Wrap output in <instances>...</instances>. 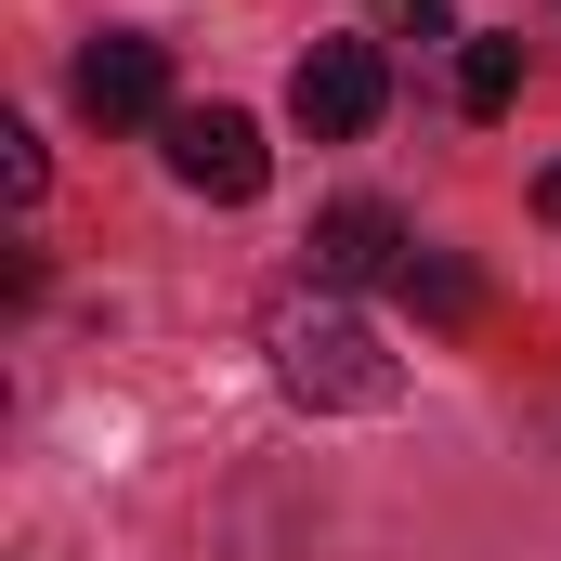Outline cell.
I'll use <instances>...</instances> for the list:
<instances>
[{"instance_id": "6da1fadb", "label": "cell", "mask_w": 561, "mask_h": 561, "mask_svg": "<svg viewBox=\"0 0 561 561\" xmlns=\"http://www.w3.org/2000/svg\"><path fill=\"white\" fill-rule=\"evenodd\" d=\"M262 353H275V392L313 419H379L405 392V366L379 353V327L340 300V287H275L262 300Z\"/></svg>"}, {"instance_id": "7a4b0ae2", "label": "cell", "mask_w": 561, "mask_h": 561, "mask_svg": "<svg viewBox=\"0 0 561 561\" xmlns=\"http://www.w3.org/2000/svg\"><path fill=\"white\" fill-rule=\"evenodd\" d=\"M157 131H170V183H183V196H209V209H249V196H262V170H275V144H262L249 105H170Z\"/></svg>"}, {"instance_id": "3957f363", "label": "cell", "mask_w": 561, "mask_h": 561, "mask_svg": "<svg viewBox=\"0 0 561 561\" xmlns=\"http://www.w3.org/2000/svg\"><path fill=\"white\" fill-rule=\"evenodd\" d=\"M379 105H392V66H379V39H313V53H300V79H287V118H300L313 144L379 131Z\"/></svg>"}, {"instance_id": "277c9868", "label": "cell", "mask_w": 561, "mask_h": 561, "mask_svg": "<svg viewBox=\"0 0 561 561\" xmlns=\"http://www.w3.org/2000/svg\"><path fill=\"white\" fill-rule=\"evenodd\" d=\"M79 118H105V131L170 118V53H157V39H131V26H105V39L79 53Z\"/></svg>"}, {"instance_id": "5b68a950", "label": "cell", "mask_w": 561, "mask_h": 561, "mask_svg": "<svg viewBox=\"0 0 561 561\" xmlns=\"http://www.w3.org/2000/svg\"><path fill=\"white\" fill-rule=\"evenodd\" d=\"M405 262H419V249H405V222H392V209H366V196L313 222V287H366V275H405Z\"/></svg>"}, {"instance_id": "8992f818", "label": "cell", "mask_w": 561, "mask_h": 561, "mask_svg": "<svg viewBox=\"0 0 561 561\" xmlns=\"http://www.w3.org/2000/svg\"><path fill=\"white\" fill-rule=\"evenodd\" d=\"M510 92H523V39H470L457 53V105L470 118H510Z\"/></svg>"}, {"instance_id": "52a82bcc", "label": "cell", "mask_w": 561, "mask_h": 561, "mask_svg": "<svg viewBox=\"0 0 561 561\" xmlns=\"http://www.w3.org/2000/svg\"><path fill=\"white\" fill-rule=\"evenodd\" d=\"M392 287L419 300L431 327H457V313H470V275H457V262H405V275H392Z\"/></svg>"}, {"instance_id": "ba28073f", "label": "cell", "mask_w": 561, "mask_h": 561, "mask_svg": "<svg viewBox=\"0 0 561 561\" xmlns=\"http://www.w3.org/2000/svg\"><path fill=\"white\" fill-rule=\"evenodd\" d=\"M392 26H405V39H431V26H444V0H392Z\"/></svg>"}, {"instance_id": "9c48e42d", "label": "cell", "mask_w": 561, "mask_h": 561, "mask_svg": "<svg viewBox=\"0 0 561 561\" xmlns=\"http://www.w3.org/2000/svg\"><path fill=\"white\" fill-rule=\"evenodd\" d=\"M536 209H549V222H561V170H549V183H536Z\"/></svg>"}]
</instances>
